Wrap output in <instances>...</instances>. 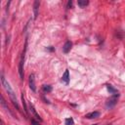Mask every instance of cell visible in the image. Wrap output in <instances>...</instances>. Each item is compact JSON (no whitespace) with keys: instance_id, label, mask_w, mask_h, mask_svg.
<instances>
[{"instance_id":"obj_1","label":"cell","mask_w":125,"mask_h":125,"mask_svg":"<svg viewBox=\"0 0 125 125\" xmlns=\"http://www.w3.org/2000/svg\"><path fill=\"white\" fill-rule=\"evenodd\" d=\"M1 81H2V85L4 86L5 90H6V91H7V93L9 94V96H10V98H11V100H12L13 104H14V105L17 107V109H19V105H18V101H17L16 95L14 94V91L12 90L11 86H10V84H9V82L5 79V77H4L3 75L1 76Z\"/></svg>"},{"instance_id":"obj_2","label":"cell","mask_w":125,"mask_h":125,"mask_svg":"<svg viewBox=\"0 0 125 125\" xmlns=\"http://www.w3.org/2000/svg\"><path fill=\"white\" fill-rule=\"evenodd\" d=\"M118 97H119V94H118V93H117V94H114V95H113L111 98H109V99L108 100V102L106 103V107H107L108 109H111V108H113L114 106L116 105Z\"/></svg>"},{"instance_id":"obj_3","label":"cell","mask_w":125,"mask_h":125,"mask_svg":"<svg viewBox=\"0 0 125 125\" xmlns=\"http://www.w3.org/2000/svg\"><path fill=\"white\" fill-rule=\"evenodd\" d=\"M24 59H25V55L23 54L22 57H21V60H20V64H19V73H20V77L21 79H24Z\"/></svg>"},{"instance_id":"obj_4","label":"cell","mask_w":125,"mask_h":125,"mask_svg":"<svg viewBox=\"0 0 125 125\" xmlns=\"http://www.w3.org/2000/svg\"><path fill=\"white\" fill-rule=\"evenodd\" d=\"M29 87L32 91H36V86H35V78L34 74H30L29 75Z\"/></svg>"},{"instance_id":"obj_5","label":"cell","mask_w":125,"mask_h":125,"mask_svg":"<svg viewBox=\"0 0 125 125\" xmlns=\"http://www.w3.org/2000/svg\"><path fill=\"white\" fill-rule=\"evenodd\" d=\"M100 116V112L99 111H92L90 113H87L85 117L88 119H93V118H98Z\"/></svg>"},{"instance_id":"obj_6","label":"cell","mask_w":125,"mask_h":125,"mask_svg":"<svg viewBox=\"0 0 125 125\" xmlns=\"http://www.w3.org/2000/svg\"><path fill=\"white\" fill-rule=\"evenodd\" d=\"M71 46H72V43L70 42V41H67V42L65 43V45H64V47H62L64 53H68V52L70 51V49H71Z\"/></svg>"},{"instance_id":"obj_7","label":"cell","mask_w":125,"mask_h":125,"mask_svg":"<svg viewBox=\"0 0 125 125\" xmlns=\"http://www.w3.org/2000/svg\"><path fill=\"white\" fill-rule=\"evenodd\" d=\"M62 80L64 81V82L66 83V84H68V82H69V72H68V69L65 71V73L62 74Z\"/></svg>"},{"instance_id":"obj_8","label":"cell","mask_w":125,"mask_h":125,"mask_svg":"<svg viewBox=\"0 0 125 125\" xmlns=\"http://www.w3.org/2000/svg\"><path fill=\"white\" fill-rule=\"evenodd\" d=\"M77 4H78L79 7L84 8V7H86L89 4V1H87V0H79V1L77 2Z\"/></svg>"},{"instance_id":"obj_9","label":"cell","mask_w":125,"mask_h":125,"mask_svg":"<svg viewBox=\"0 0 125 125\" xmlns=\"http://www.w3.org/2000/svg\"><path fill=\"white\" fill-rule=\"evenodd\" d=\"M38 8H39V2L35 1L34 2V18L36 19L37 15H38Z\"/></svg>"},{"instance_id":"obj_10","label":"cell","mask_w":125,"mask_h":125,"mask_svg":"<svg viewBox=\"0 0 125 125\" xmlns=\"http://www.w3.org/2000/svg\"><path fill=\"white\" fill-rule=\"evenodd\" d=\"M30 110H31V112L33 113V115L35 116V118H37V119H39V120H41V118H40V116L38 115V113L36 112V110L34 109V108H33V106H30Z\"/></svg>"},{"instance_id":"obj_11","label":"cell","mask_w":125,"mask_h":125,"mask_svg":"<svg viewBox=\"0 0 125 125\" xmlns=\"http://www.w3.org/2000/svg\"><path fill=\"white\" fill-rule=\"evenodd\" d=\"M42 89H43V91H44L45 93H50V92L52 91V87H51L50 85H44Z\"/></svg>"},{"instance_id":"obj_12","label":"cell","mask_w":125,"mask_h":125,"mask_svg":"<svg viewBox=\"0 0 125 125\" xmlns=\"http://www.w3.org/2000/svg\"><path fill=\"white\" fill-rule=\"evenodd\" d=\"M108 90H109L111 94H113V95H114V94H117V90H115L114 88H112L110 85H108Z\"/></svg>"},{"instance_id":"obj_13","label":"cell","mask_w":125,"mask_h":125,"mask_svg":"<svg viewBox=\"0 0 125 125\" xmlns=\"http://www.w3.org/2000/svg\"><path fill=\"white\" fill-rule=\"evenodd\" d=\"M66 125H73V119L71 117L66 119Z\"/></svg>"},{"instance_id":"obj_14","label":"cell","mask_w":125,"mask_h":125,"mask_svg":"<svg viewBox=\"0 0 125 125\" xmlns=\"http://www.w3.org/2000/svg\"><path fill=\"white\" fill-rule=\"evenodd\" d=\"M22 101H23V105H24V109H25V111L26 112V111H27V109H26V101H25L24 96H22Z\"/></svg>"},{"instance_id":"obj_15","label":"cell","mask_w":125,"mask_h":125,"mask_svg":"<svg viewBox=\"0 0 125 125\" xmlns=\"http://www.w3.org/2000/svg\"><path fill=\"white\" fill-rule=\"evenodd\" d=\"M31 125H40V124H39V122H37L34 119H32V120H31Z\"/></svg>"},{"instance_id":"obj_16","label":"cell","mask_w":125,"mask_h":125,"mask_svg":"<svg viewBox=\"0 0 125 125\" xmlns=\"http://www.w3.org/2000/svg\"><path fill=\"white\" fill-rule=\"evenodd\" d=\"M72 6V2L71 1H68V8H69V7H71Z\"/></svg>"}]
</instances>
